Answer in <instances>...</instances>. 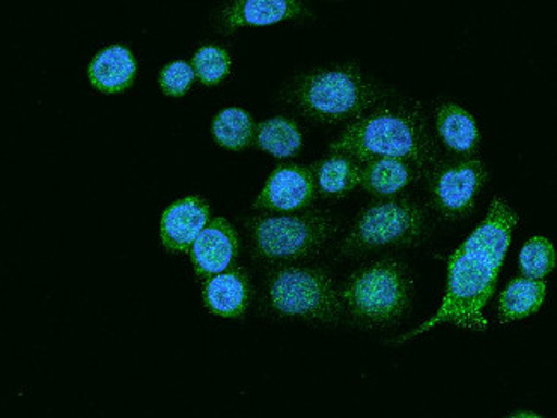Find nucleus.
Masks as SVG:
<instances>
[{
  "label": "nucleus",
  "instance_id": "23",
  "mask_svg": "<svg viewBox=\"0 0 557 418\" xmlns=\"http://www.w3.org/2000/svg\"><path fill=\"white\" fill-rule=\"evenodd\" d=\"M193 65L184 61L172 62L160 73V86L170 97H182L195 81Z\"/></svg>",
  "mask_w": 557,
  "mask_h": 418
},
{
  "label": "nucleus",
  "instance_id": "24",
  "mask_svg": "<svg viewBox=\"0 0 557 418\" xmlns=\"http://www.w3.org/2000/svg\"><path fill=\"white\" fill-rule=\"evenodd\" d=\"M508 418H542L541 415L532 414V411H520V414L511 415Z\"/></svg>",
  "mask_w": 557,
  "mask_h": 418
},
{
  "label": "nucleus",
  "instance_id": "18",
  "mask_svg": "<svg viewBox=\"0 0 557 418\" xmlns=\"http://www.w3.org/2000/svg\"><path fill=\"white\" fill-rule=\"evenodd\" d=\"M360 170L362 165L356 158L333 153L315 167L318 187L327 197L345 196L359 185Z\"/></svg>",
  "mask_w": 557,
  "mask_h": 418
},
{
  "label": "nucleus",
  "instance_id": "8",
  "mask_svg": "<svg viewBox=\"0 0 557 418\" xmlns=\"http://www.w3.org/2000/svg\"><path fill=\"white\" fill-rule=\"evenodd\" d=\"M487 181V169L479 160L445 167L432 181V205L446 218H463L475 206Z\"/></svg>",
  "mask_w": 557,
  "mask_h": 418
},
{
  "label": "nucleus",
  "instance_id": "6",
  "mask_svg": "<svg viewBox=\"0 0 557 418\" xmlns=\"http://www.w3.org/2000/svg\"><path fill=\"white\" fill-rule=\"evenodd\" d=\"M425 214L410 201H383L368 206L342 246V254L366 253L386 246H408L420 238Z\"/></svg>",
  "mask_w": 557,
  "mask_h": 418
},
{
  "label": "nucleus",
  "instance_id": "4",
  "mask_svg": "<svg viewBox=\"0 0 557 418\" xmlns=\"http://www.w3.org/2000/svg\"><path fill=\"white\" fill-rule=\"evenodd\" d=\"M408 280L395 261H380L357 271L345 285L342 297L354 318L371 324H386L400 318L408 306Z\"/></svg>",
  "mask_w": 557,
  "mask_h": 418
},
{
  "label": "nucleus",
  "instance_id": "22",
  "mask_svg": "<svg viewBox=\"0 0 557 418\" xmlns=\"http://www.w3.org/2000/svg\"><path fill=\"white\" fill-rule=\"evenodd\" d=\"M231 56L222 47L207 45L196 52L193 59V71L195 76L205 86H214L222 83L231 73Z\"/></svg>",
  "mask_w": 557,
  "mask_h": 418
},
{
  "label": "nucleus",
  "instance_id": "15",
  "mask_svg": "<svg viewBox=\"0 0 557 418\" xmlns=\"http://www.w3.org/2000/svg\"><path fill=\"white\" fill-rule=\"evenodd\" d=\"M436 127L441 139L451 151L470 155L475 151L481 133L475 119L457 103H443L436 112Z\"/></svg>",
  "mask_w": 557,
  "mask_h": 418
},
{
  "label": "nucleus",
  "instance_id": "5",
  "mask_svg": "<svg viewBox=\"0 0 557 418\" xmlns=\"http://www.w3.org/2000/svg\"><path fill=\"white\" fill-rule=\"evenodd\" d=\"M271 307L283 316L335 321L342 312L338 292L326 271L318 268H283L271 274Z\"/></svg>",
  "mask_w": 557,
  "mask_h": 418
},
{
  "label": "nucleus",
  "instance_id": "2",
  "mask_svg": "<svg viewBox=\"0 0 557 418\" xmlns=\"http://www.w3.org/2000/svg\"><path fill=\"white\" fill-rule=\"evenodd\" d=\"M333 153L357 161L393 158L424 167L432 160V146L424 122L407 110H380L357 119L332 143Z\"/></svg>",
  "mask_w": 557,
  "mask_h": 418
},
{
  "label": "nucleus",
  "instance_id": "14",
  "mask_svg": "<svg viewBox=\"0 0 557 418\" xmlns=\"http://www.w3.org/2000/svg\"><path fill=\"white\" fill-rule=\"evenodd\" d=\"M136 73V59L121 45H112L109 49L98 52L88 69L91 85L103 93L126 91L133 86Z\"/></svg>",
  "mask_w": 557,
  "mask_h": 418
},
{
  "label": "nucleus",
  "instance_id": "1",
  "mask_svg": "<svg viewBox=\"0 0 557 418\" xmlns=\"http://www.w3.org/2000/svg\"><path fill=\"white\" fill-rule=\"evenodd\" d=\"M517 223L513 209L503 199H494L484 222L473 230V234L449 258L448 288L443 306L434 318L405 334L398 343L416 339L445 322L473 331L487 328L484 307L496 290L497 276Z\"/></svg>",
  "mask_w": 557,
  "mask_h": 418
},
{
  "label": "nucleus",
  "instance_id": "19",
  "mask_svg": "<svg viewBox=\"0 0 557 418\" xmlns=\"http://www.w3.org/2000/svg\"><path fill=\"white\" fill-rule=\"evenodd\" d=\"M256 143L275 158H292L302 148V133L292 119H268L259 124Z\"/></svg>",
  "mask_w": 557,
  "mask_h": 418
},
{
  "label": "nucleus",
  "instance_id": "13",
  "mask_svg": "<svg viewBox=\"0 0 557 418\" xmlns=\"http://www.w3.org/2000/svg\"><path fill=\"white\" fill-rule=\"evenodd\" d=\"M202 300L210 312L222 318H243L251 300V283L246 271L231 268L208 278L202 288Z\"/></svg>",
  "mask_w": 557,
  "mask_h": 418
},
{
  "label": "nucleus",
  "instance_id": "17",
  "mask_svg": "<svg viewBox=\"0 0 557 418\" xmlns=\"http://www.w3.org/2000/svg\"><path fill=\"white\" fill-rule=\"evenodd\" d=\"M547 285L542 280L530 278H515L513 282L506 286L499 298V312L503 321H517L529 318L541 309L545 298Z\"/></svg>",
  "mask_w": 557,
  "mask_h": 418
},
{
  "label": "nucleus",
  "instance_id": "21",
  "mask_svg": "<svg viewBox=\"0 0 557 418\" xmlns=\"http://www.w3.org/2000/svg\"><path fill=\"white\" fill-rule=\"evenodd\" d=\"M520 271L530 280H542L554 270L556 250L553 242L545 237H533L520 253Z\"/></svg>",
  "mask_w": 557,
  "mask_h": 418
},
{
  "label": "nucleus",
  "instance_id": "7",
  "mask_svg": "<svg viewBox=\"0 0 557 418\" xmlns=\"http://www.w3.org/2000/svg\"><path fill=\"white\" fill-rule=\"evenodd\" d=\"M259 258L299 259L320 249L335 232L332 220L323 214H287L255 218L249 222Z\"/></svg>",
  "mask_w": 557,
  "mask_h": 418
},
{
  "label": "nucleus",
  "instance_id": "16",
  "mask_svg": "<svg viewBox=\"0 0 557 418\" xmlns=\"http://www.w3.org/2000/svg\"><path fill=\"white\" fill-rule=\"evenodd\" d=\"M412 179V165L393 158H374L363 161L360 182L363 189L376 197H389L400 193Z\"/></svg>",
  "mask_w": 557,
  "mask_h": 418
},
{
  "label": "nucleus",
  "instance_id": "12",
  "mask_svg": "<svg viewBox=\"0 0 557 418\" xmlns=\"http://www.w3.org/2000/svg\"><path fill=\"white\" fill-rule=\"evenodd\" d=\"M306 13V5L297 0H237L223 8L220 23L223 28L275 25L283 20H295Z\"/></svg>",
  "mask_w": 557,
  "mask_h": 418
},
{
  "label": "nucleus",
  "instance_id": "11",
  "mask_svg": "<svg viewBox=\"0 0 557 418\" xmlns=\"http://www.w3.org/2000/svg\"><path fill=\"white\" fill-rule=\"evenodd\" d=\"M210 223V206L199 196L184 197L165 209L160 223L162 244L170 253H189Z\"/></svg>",
  "mask_w": 557,
  "mask_h": 418
},
{
  "label": "nucleus",
  "instance_id": "20",
  "mask_svg": "<svg viewBox=\"0 0 557 418\" xmlns=\"http://www.w3.org/2000/svg\"><path fill=\"white\" fill-rule=\"evenodd\" d=\"M213 136L223 148L240 151L252 143L255 122L246 110H223L214 118Z\"/></svg>",
  "mask_w": 557,
  "mask_h": 418
},
{
  "label": "nucleus",
  "instance_id": "9",
  "mask_svg": "<svg viewBox=\"0 0 557 418\" xmlns=\"http://www.w3.org/2000/svg\"><path fill=\"white\" fill-rule=\"evenodd\" d=\"M315 194L314 172L299 165L278 167L271 173L255 206L270 211H299L311 205Z\"/></svg>",
  "mask_w": 557,
  "mask_h": 418
},
{
  "label": "nucleus",
  "instance_id": "10",
  "mask_svg": "<svg viewBox=\"0 0 557 418\" xmlns=\"http://www.w3.org/2000/svg\"><path fill=\"white\" fill-rule=\"evenodd\" d=\"M190 259L199 278H211L231 268L238 254V237L225 218H214L190 247Z\"/></svg>",
  "mask_w": 557,
  "mask_h": 418
},
{
  "label": "nucleus",
  "instance_id": "3",
  "mask_svg": "<svg viewBox=\"0 0 557 418\" xmlns=\"http://www.w3.org/2000/svg\"><path fill=\"white\" fill-rule=\"evenodd\" d=\"M294 98L309 118L342 122L359 118L380 98V93L357 69H323L300 79Z\"/></svg>",
  "mask_w": 557,
  "mask_h": 418
}]
</instances>
